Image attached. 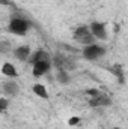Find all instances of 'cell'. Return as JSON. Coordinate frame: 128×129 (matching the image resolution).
I'll use <instances>...</instances> for the list:
<instances>
[{
  "label": "cell",
  "mask_w": 128,
  "mask_h": 129,
  "mask_svg": "<svg viewBox=\"0 0 128 129\" xmlns=\"http://www.w3.org/2000/svg\"><path fill=\"white\" fill-rule=\"evenodd\" d=\"M32 27V23L26 18V17H21V15H17L14 14L11 21H9V26H8V30L12 35H17V36H26L27 32L30 30Z\"/></svg>",
  "instance_id": "1"
},
{
  "label": "cell",
  "mask_w": 128,
  "mask_h": 129,
  "mask_svg": "<svg viewBox=\"0 0 128 129\" xmlns=\"http://www.w3.org/2000/svg\"><path fill=\"white\" fill-rule=\"evenodd\" d=\"M72 38L75 42L78 44H83V45H91V44H95V36L91 32V27L89 26H78L74 29L72 33Z\"/></svg>",
  "instance_id": "2"
},
{
  "label": "cell",
  "mask_w": 128,
  "mask_h": 129,
  "mask_svg": "<svg viewBox=\"0 0 128 129\" xmlns=\"http://www.w3.org/2000/svg\"><path fill=\"white\" fill-rule=\"evenodd\" d=\"M81 53H83V57L86 60L95 62V60H99L101 57L105 56L107 50H105V47H102L99 44H91V45H84Z\"/></svg>",
  "instance_id": "3"
},
{
  "label": "cell",
  "mask_w": 128,
  "mask_h": 129,
  "mask_svg": "<svg viewBox=\"0 0 128 129\" xmlns=\"http://www.w3.org/2000/svg\"><path fill=\"white\" fill-rule=\"evenodd\" d=\"M88 104H89V107H92V108H104V107H110V105H112V99H110V96H107L105 93L101 92V93L96 95V96L89 98Z\"/></svg>",
  "instance_id": "4"
},
{
  "label": "cell",
  "mask_w": 128,
  "mask_h": 129,
  "mask_svg": "<svg viewBox=\"0 0 128 129\" xmlns=\"http://www.w3.org/2000/svg\"><path fill=\"white\" fill-rule=\"evenodd\" d=\"M2 92H3V95H6V96L15 98L20 93V86L15 83L14 78H9V80H5V81L2 83Z\"/></svg>",
  "instance_id": "5"
},
{
  "label": "cell",
  "mask_w": 128,
  "mask_h": 129,
  "mask_svg": "<svg viewBox=\"0 0 128 129\" xmlns=\"http://www.w3.org/2000/svg\"><path fill=\"white\" fill-rule=\"evenodd\" d=\"M51 66L53 62L51 60H42V62H38V63L32 64V75L33 77H42V75H47L50 71H51Z\"/></svg>",
  "instance_id": "6"
},
{
  "label": "cell",
  "mask_w": 128,
  "mask_h": 129,
  "mask_svg": "<svg viewBox=\"0 0 128 129\" xmlns=\"http://www.w3.org/2000/svg\"><path fill=\"white\" fill-rule=\"evenodd\" d=\"M91 32L95 36V39L99 41H105L107 39V24L101 23V21H92L91 23Z\"/></svg>",
  "instance_id": "7"
},
{
  "label": "cell",
  "mask_w": 128,
  "mask_h": 129,
  "mask_svg": "<svg viewBox=\"0 0 128 129\" xmlns=\"http://www.w3.org/2000/svg\"><path fill=\"white\" fill-rule=\"evenodd\" d=\"M53 66H56L57 69H65V71H71V69H75V63L71 62L68 57H65L62 54H57L51 59Z\"/></svg>",
  "instance_id": "8"
},
{
  "label": "cell",
  "mask_w": 128,
  "mask_h": 129,
  "mask_svg": "<svg viewBox=\"0 0 128 129\" xmlns=\"http://www.w3.org/2000/svg\"><path fill=\"white\" fill-rule=\"evenodd\" d=\"M12 53H14L15 59L20 60V62H27V60L30 59V56H32V50H30L29 45H20V47H17Z\"/></svg>",
  "instance_id": "9"
},
{
  "label": "cell",
  "mask_w": 128,
  "mask_h": 129,
  "mask_svg": "<svg viewBox=\"0 0 128 129\" xmlns=\"http://www.w3.org/2000/svg\"><path fill=\"white\" fill-rule=\"evenodd\" d=\"M53 57L45 51V50H36V51H33L32 56H30V59L27 60L30 64H35L38 63V62H42V60H51Z\"/></svg>",
  "instance_id": "10"
},
{
  "label": "cell",
  "mask_w": 128,
  "mask_h": 129,
  "mask_svg": "<svg viewBox=\"0 0 128 129\" xmlns=\"http://www.w3.org/2000/svg\"><path fill=\"white\" fill-rule=\"evenodd\" d=\"M2 74L6 75V77H9V78H17V77H18L17 68L12 63H9V62H5V63H3V66H2Z\"/></svg>",
  "instance_id": "11"
},
{
  "label": "cell",
  "mask_w": 128,
  "mask_h": 129,
  "mask_svg": "<svg viewBox=\"0 0 128 129\" xmlns=\"http://www.w3.org/2000/svg\"><path fill=\"white\" fill-rule=\"evenodd\" d=\"M56 81L57 83H60V84H69L71 83V77H69V74H68V71H65V69H57V72H56Z\"/></svg>",
  "instance_id": "12"
},
{
  "label": "cell",
  "mask_w": 128,
  "mask_h": 129,
  "mask_svg": "<svg viewBox=\"0 0 128 129\" xmlns=\"http://www.w3.org/2000/svg\"><path fill=\"white\" fill-rule=\"evenodd\" d=\"M110 72H112V74H115V77L118 78V81H119L121 84H124V83H125V78H124V71H122V64L115 63L112 68H110Z\"/></svg>",
  "instance_id": "13"
},
{
  "label": "cell",
  "mask_w": 128,
  "mask_h": 129,
  "mask_svg": "<svg viewBox=\"0 0 128 129\" xmlns=\"http://www.w3.org/2000/svg\"><path fill=\"white\" fill-rule=\"evenodd\" d=\"M32 92L36 95V96L42 98V99H48V92H47L45 86H42V84H33Z\"/></svg>",
  "instance_id": "14"
},
{
  "label": "cell",
  "mask_w": 128,
  "mask_h": 129,
  "mask_svg": "<svg viewBox=\"0 0 128 129\" xmlns=\"http://www.w3.org/2000/svg\"><path fill=\"white\" fill-rule=\"evenodd\" d=\"M8 107H9V101H8L6 98H2V99H0V111H2V113H6Z\"/></svg>",
  "instance_id": "15"
},
{
  "label": "cell",
  "mask_w": 128,
  "mask_h": 129,
  "mask_svg": "<svg viewBox=\"0 0 128 129\" xmlns=\"http://www.w3.org/2000/svg\"><path fill=\"white\" fill-rule=\"evenodd\" d=\"M8 50H9V44H8L6 41H2V42H0V51H2L3 54H6Z\"/></svg>",
  "instance_id": "16"
},
{
  "label": "cell",
  "mask_w": 128,
  "mask_h": 129,
  "mask_svg": "<svg viewBox=\"0 0 128 129\" xmlns=\"http://www.w3.org/2000/svg\"><path fill=\"white\" fill-rule=\"evenodd\" d=\"M84 93H86V95H88L89 98H92V96H96V95H99L101 92H99L98 89H88V90H86Z\"/></svg>",
  "instance_id": "17"
},
{
  "label": "cell",
  "mask_w": 128,
  "mask_h": 129,
  "mask_svg": "<svg viewBox=\"0 0 128 129\" xmlns=\"http://www.w3.org/2000/svg\"><path fill=\"white\" fill-rule=\"evenodd\" d=\"M77 123H80V117H71V119L68 120V125H69V126H75Z\"/></svg>",
  "instance_id": "18"
},
{
  "label": "cell",
  "mask_w": 128,
  "mask_h": 129,
  "mask_svg": "<svg viewBox=\"0 0 128 129\" xmlns=\"http://www.w3.org/2000/svg\"><path fill=\"white\" fill-rule=\"evenodd\" d=\"M113 129H121V128H113Z\"/></svg>",
  "instance_id": "19"
}]
</instances>
